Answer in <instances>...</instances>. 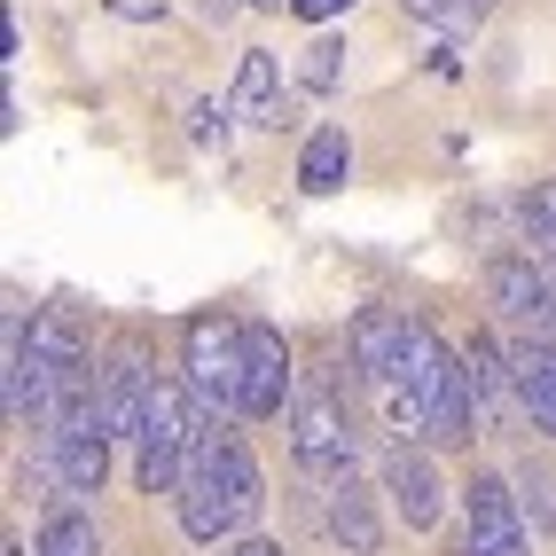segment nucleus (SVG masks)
<instances>
[{
  "label": "nucleus",
  "instance_id": "nucleus-1",
  "mask_svg": "<svg viewBox=\"0 0 556 556\" xmlns=\"http://www.w3.org/2000/svg\"><path fill=\"white\" fill-rule=\"evenodd\" d=\"M180 533L219 548V541H243L251 517L267 509V486H258V463L243 439H212V447L189 463V478H180Z\"/></svg>",
  "mask_w": 556,
  "mask_h": 556
},
{
  "label": "nucleus",
  "instance_id": "nucleus-2",
  "mask_svg": "<svg viewBox=\"0 0 556 556\" xmlns=\"http://www.w3.org/2000/svg\"><path fill=\"white\" fill-rule=\"evenodd\" d=\"M212 447V416L197 407L189 384H165L150 392V416H141V439H134V486L141 494H180L189 463Z\"/></svg>",
  "mask_w": 556,
  "mask_h": 556
},
{
  "label": "nucleus",
  "instance_id": "nucleus-3",
  "mask_svg": "<svg viewBox=\"0 0 556 556\" xmlns=\"http://www.w3.org/2000/svg\"><path fill=\"white\" fill-rule=\"evenodd\" d=\"M180 384L197 392V407L212 424L243 416V321L189 314V329H180Z\"/></svg>",
  "mask_w": 556,
  "mask_h": 556
},
{
  "label": "nucleus",
  "instance_id": "nucleus-4",
  "mask_svg": "<svg viewBox=\"0 0 556 556\" xmlns=\"http://www.w3.org/2000/svg\"><path fill=\"white\" fill-rule=\"evenodd\" d=\"M290 455L314 486H338V478H361V431L345 416V400L329 384H306L290 400Z\"/></svg>",
  "mask_w": 556,
  "mask_h": 556
},
{
  "label": "nucleus",
  "instance_id": "nucleus-5",
  "mask_svg": "<svg viewBox=\"0 0 556 556\" xmlns=\"http://www.w3.org/2000/svg\"><path fill=\"white\" fill-rule=\"evenodd\" d=\"M486 306L517 338H556V275L541 267V251H494L486 258Z\"/></svg>",
  "mask_w": 556,
  "mask_h": 556
},
{
  "label": "nucleus",
  "instance_id": "nucleus-6",
  "mask_svg": "<svg viewBox=\"0 0 556 556\" xmlns=\"http://www.w3.org/2000/svg\"><path fill=\"white\" fill-rule=\"evenodd\" d=\"M455 556H533V526H526V509H517V486H502V478H470V486H463Z\"/></svg>",
  "mask_w": 556,
  "mask_h": 556
},
{
  "label": "nucleus",
  "instance_id": "nucleus-7",
  "mask_svg": "<svg viewBox=\"0 0 556 556\" xmlns=\"http://www.w3.org/2000/svg\"><path fill=\"white\" fill-rule=\"evenodd\" d=\"M424 329L431 321H407V314H392V306H361L353 314V368L368 384H407L416 377V345H424Z\"/></svg>",
  "mask_w": 556,
  "mask_h": 556
},
{
  "label": "nucleus",
  "instance_id": "nucleus-8",
  "mask_svg": "<svg viewBox=\"0 0 556 556\" xmlns=\"http://www.w3.org/2000/svg\"><path fill=\"white\" fill-rule=\"evenodd\" d=\"M110 447H118V439L102 431V407H79L71 424H55V431H48V470H55V486H63L71 502L102 494V478H110Z\"/></svg>",
  "mask_w": 556,
  "mask_h": 556
},
{
  "label": "nucleus",
  "instance_id": "nucleus-9",
  "mask_svg": "<svg viewBox=\"0 0 556 556\" xmlns=\"http://www.w3.org/2000/svg\"><path fill=\"white\" fill-rule=\"evenodd\" d=\"M150 392H157V377H150V361H141V345H134V338H118V345H110V361L94 368V407H102V431H110V439H141Z\"/></svg>",
  "mask_w": 556,
  "mask_h": 556
},
{
  "label": "nucleus",
  "instance_id": "nucleus-10",
  "mask_svg": "<svg viewBox=\"0 0 556 556\" xmlns=\"http://www.w3.org/2000/svg\"><path fill=\"white\" fill-rule=\"evenodd\" d=\"M290 392V345L275 321H243V424H275Z\"/></svg>",
  "mask_w": 556,
  "mask_h": 556
},
{
  "label": "nucleus",
  "instance_id": "nucleus-11",
  "mask_svg": "<svg viewBox=\"0 0 556 556\" xmlns=\"http://www.w3.org/2000/svg\"><path fill=\"white\" fill-rule=\"evenodd\" d=\"M384 494H392V509H400L407 533H431L439 509H447V486H439L431 447H392L384 455Z\"/></svg>",
  "mask_w": 556,
  "mask_h": 556
},
{
  "label": "nucleus",
  "instance_id": "nucleus-12",
  "mask_svg": "<svg viewBox=\"0 0 556 556\" xmlns=\"http://www.w3.org/2000/svg\"><path fill=\"white\" fill-rule=\"evenodd\" d=\"M424 407H431V431H424V447H439V455H455V447H470L478 431V392H470V368H463V353L447 361V377H439L431 392H424Z\"/></svg>",
  "mask_w": 556,
  "mask_h": 556
},
{
  "label": "nucleus",
  "instance_id": "nucleus-13",
  "mask_svg": "<svg viewBox=\"0 0 556 556\" xmlns=\"http://www.w3.org/2000/svg\"><path fill=\"white\" fill-rule=\"evenodd\" d=\"M321 533L338 541L345 556H377V548H384L377 502H368V486H361V478H338V486H321Z\"/></svg>",
  "mask_w": 556,
  "mask_h": 556
},
{
  "label": "nucleus",
  "instance_id": "nucleus-14",
  "mask_svg": "<svg viewBox=\"0 0 556 556\" xmlns=\"http://www.w3.org/2000/svg\"><path fill=\"white\" fill-rule=\"evenodd\" d=\"M228 110L243 126H290V102H282V63L267 48H243L236 63V87H228Z\"/></svg>",
  "mask_w": 556,
  "mask_h": 556
},
{
  "label": "nucleus",
  "instance_id": "nucleus-15",
  "mask_svg": "<svg viewBox=\"0 0 556 556\" xmlns=\"http://www.w3.org/2000/svg\"><path fill=\"white\" fill-rule=\"evenodd\" d=\"M509 368H517V407L533 416L541 439H556V338H517Z\"/></svg>",
  "mask_w": 556,
  "mask_h": 556
},
{
  "label": "nucleus",
  "instance_id": "nucleus-16",
  "mask_svg": "<svg viewBox=\"0 0 556 556\" xmlns=\"http://www.w3.org/2000/svg\"><path fill=\"white\" fill-rule=\"evenodd\" d=\"M463 368H470V392H478V424L502 431V424H509V407H517V368H509V353H502L494 338H470Z\"/></svg>",
  "mask_w": 556,
  "mask_h": 556
},
{
  "label": "nucleus",
  "instance_id": "nucleus-17",
  "mask_svg": "<svg viewBox=\"0 0 556 556\" xmlns=\"http://www.w3.org/2000/svg\"><path fill=\"white\" fill-rule=\"evenodd\" d=\"M345 173H353V141H345V126L306 134V150H299V189H306V197H338Z\"/></svg>",
  "mask_w": 556,
  "mask_h": 556
},
{
  "label": "nucleus",
  "instance_id": "nucleus-18",
  "mask_svg": "<svg viewBox=\"0 0 556 556\" xmlns=\"http://www.w3.org/2000/svg\"><path fill=\"white\" fill-rule=\"evenodd\" d=\"M31 556H102V533H94V517H87L79 502H55Z\"/></svg>",
  "mask_w": 556,
  "mask_h": 556
},
{
  "label": "nucleus",
  "instance_id": "nucleus-19",
  "mask_svg": "<svg viewBox=\"0 0 556 556\" xmlns=\"http://www.w3.org/2000/svg\"><path fill=\"white\" fill-rule=\"evenodd\" d=\"M509 486H517V509H526V526H533V533H556V470L526 455Z\"/></svg>",
  "mask_w": 556,
  "mask_h": 556
},
{
  "label": "nucleus",
  "instance_id": "nucleus-20",
  "mask_svg": "<svg viewBox=\"0 0 556 556\" xmlns=\"http://www.w3.org/2000/svg\"><path fill=\"white\" fill-rule=\"evenodd\" d=\"M338 79H345V48H338V40H314V48L299 55V87H306V94H338Z\"/></svg>",
  "mask_w": 556,
  "mask_h": 556
},
{
  "label": "nucleus",
  "instance_id": "nucleus-21",
  "mask_svg": "<svg viewBox=\"0 0 556 556\" xmlns=\"http://www.w3.org/2000/svg\"><path fill=\"white\" fill-rule=\"evenodd\" d=\"M407 16H424V24H439V31H478V0H407Z\"/></svg>",
  "mask_w": 556,
  "mask_h": 556
},
{
  "label": "nucleus",
  "instance_id": "nucleus-22",
  "mask_svg": "<svg viewBox=\"0 0 556 556\" xmlns=\"http://www.w3.org/2000/svg\"><path fill=\"white\" fill-rule=\"evenodd\" d=\"M228 118H236L228 102H189V134L204 141V150H212V141H228Z\"/></svg>",
  "mask_w": 556,
  "mask_h": 556
},
{
  "label": "nucleus",
  "instance_id": "nucleus-23",
  "mask_svg": "<svg viewBox=\"0 0 556 556\" xmlns=\"http://www.w3.org/2000/svg\"><path fill=\"white\" fill-rule=\"evenodd\" d=\"M102 9L118 16V24H157V16H165V0H102Z\"/></svg>",
  "mask_w": 556,
  "mask_h": 556
},
{
  "label": "nucleus",
  "instance_id": "nucleus-24",
  "mask_svg": "<svg viewBox=\"0 0 556 556\" xmlns=\"http://www.w3.org/2000/svg\"><path fill=\"white\" fill-rule=\"evenodd\" d=\"M290 9H299L306 24H329V16H345V9H353V0H290Z\"/></svg>",
  "mask_w": 556,
  "mask_h": 556
},
{
  "label": "nucleus",
  "instance_id": "nucleus-25",
  "mask_svg": "<svg viewBox=\"0 0 556 556\" xmlns=\"http://www.w3.org/2000/svg\"><path fill=\"white\" fill-rule=\"evenodd\" d=\"M228 556H282V548H275V541H258V533H243V541H236Z\"/></svg>",
  "mask_w": 556,
  "mask_h": 556
},
{
  "label": "nucleus",
  "instance_id": "nucleus-26",
  "mask_svg": "<svg viewBox=\"0 0 556 556\" xmlns=\"http://www.w3.org/2000/svg\"><path fill=\"white\" fill-rule=\"evenodd\" d=\"M243 9H282V0H243Z\"/></svg>",
  "mask_w": 556,
  "mask_h": 556
},
{
  "label": "nucleus",
  "instance_id": "nucleus-27",
  "mask_svg": "<svg viewBox=\"0 0 556 556\" xmlns=\"http://www.w3.org/2000/svg\"><path fill=\"white\" fill-rule=\"evenodd\" d=\"M0 556H24V541H9V548H0Z\"/></svg>",
  "mask_w": 556,
  "mask_h": 556
}]
</instances>
